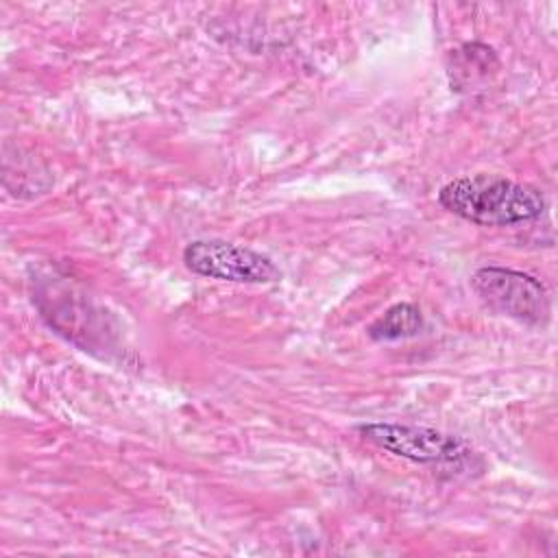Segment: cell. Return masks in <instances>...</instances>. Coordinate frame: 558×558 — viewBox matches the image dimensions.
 I'll list each match as a JSON object with an SVG mask.
<instances>
[{
    "instance_id": "cell-1",
    "label": "cell",
    "mask_w": 558,
    "mask_h": 558,
    "mask_svg": "<svg viewBox=\"0 0 558 558\" xmlns=\"http://www.w3.org/2000/svg\"><path fill=\"white\" fill-rule=\"evenodd\" d=\"M438 201L451 214L484 227H506L543 214L545 201L536 187L497 174L458 177L445 183Z\"/></svg>"
},
{
    "instance_id": "cell-2",
    "label": "cell",
    "mask_w": 558,
    "mask_h": 558,
    "mask_svg": "<svg viewBox=\"0 0 558 558\" xmlns=\"http://www.w3.org/2000/svg\"><path fill=\"white\" fill-rule=\"evenodd\" d=\"M471 286L488 307L504 316L532 327H545L549 320V294L545 286L527 272L484 266L473 272Z\"/></svg>"
},
{
    "instance_id": "cell-3",
    "label": "cell",
    "mask_w": 558,
    "mask_h": 558,
    "mask_svg": "<svg viewBox=\"0 0 558 558\" xmlns=\"http://www.w3.org/2000/svg\"><path fill=\"white\" fill-rule=\"evenodd\" d=\"M183 262L194 275L233 283H272L281 277L270 257L225 240L190 242L183 248Z\"/></svg>"
},
{
    "instance_id": "cell-4",
    "label": "cell",
    "mask_w": 558,
    "mask_h": 558,
    "mask_svg": "<svg viewBox=\"0 0 558 558\" xmlns=\"http://www.w3.org/2000/svg\"><path fill=\"white\" fill-rule=\"evenodd\" d=\"M355 429L375 447L408 458L412 462H458L469 453L466 445L460 438L442 434L432 427L399 423H364L357 425Z\"/></svg>"
},
{
    "instance_id": "cell-5",
    "label": "cell",
    "mask_w": 558,
    "mask_h": 558,
    "mask_svg": "<svg viewBox=\"0 0 558 558\" xmlns=\"http://www.w3.org/2000/svg\"><path fill=\"white\" fill-rule=\"evenodd\" d=\"M423 329L421 310L412 303H397L388 307L377 320L368 325V336L373 340H401L412 338Z\"/></svg>"
}]
</instances>
